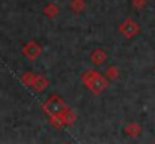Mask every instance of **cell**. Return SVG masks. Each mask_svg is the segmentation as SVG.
Wrapping results in <instances>:
<instances>
[{"label": "cell", "instance_id": "1", "mask_svg": "<svg viewBox=\"0 0 155 144\" xmlns=\"http://www.w3.org/2000/svg\"><path fill=\"white\" fill-rule=\"evenodd\" d=\"M81 81L84 83V86L95 95H101L104 90L108 87V80L107 77H103L100 75L98 72L95 71H87L83 74L81 77Z\"/></svg>", "mask_w": 155, "mask_h": 144}, {"label": "cell", "instance_id": "2", "mask_svg": "<svg viewBox=\"0 0 155 144\" xmlns=\"http://www.w3.org/2000/svg\"><path fill=\"white\" fill-rule=\"evenodd\" d=\"M42 110L45 111V114H48L50 117H59L62 116L66 110H68V105L65 104V101L59 96H51L44 105H42Z\"/></svg>", "mask_w": 155, "mask_h": 144}, {"label": "cell", "instance_id": "3", "mask_svg": "<svg viewBox=\"0 0 155 144\" xmlns=\"http://www.w3.org/2000/svg\"><path fill=\"white\" fill-rule=\"evenodd\" d=\"M139 32H140V26H139L134 20H127V21H124V23L120 24V27H119V33H120L124 38H127V39L134 38Z\"/></svg>", "mask_w": 155, "mask_h": 144}, {"label": "cell", "instance_id": "4", "mask_svg": "<svg viewBox=\"0 0 155 144\" xmlns=\"http://www.w3.org/2000/svg\"><path fill=\"white\" fill-rule=\"evenodd\" d=\"M75 120H77L75 113H74L72 110H69V108H68L62 116H59V117H53L51 123L54 125V126L60 128V126H65V125H74V123H75Z\"/></svg>", "mask_w": 155, "mask_h": 144}, {"label": "cell", "instance_id": "5", "mask_svg": "<svg viewBox=\"0 0 155 144\" xmlns=\"http://www.w3.org/2000/svg\"><path fill=\"white\" fill-rule=\"evenodd\" d=\"M23 54L26 56V57H29L30 60H35L39 54H41V47H39V44H36L35 41H32V42H29L24 50H23Z\"/></svg>", "mask_w": 155, "mask_h": 144}, {"label": "cell", "instance_id": "6", "mask_svg": "<svg viewBox=\"0 0 155 144\" xmlns=\"http://www.w3.org/2000/svg\"><path fill=\"white\" fill-rule=\"evenodd\" d=\"M48 86H50V83H48L47 78H44V77H36V75H35V78H33V81H32V84H30V87L35 89L36 92H44Z\"/></svg>", "mask_w": 155, "mask_h": 144}, {"label": "cell", "instance_id": "7", "mask_svg": "<svg viewBox=\"0 0 155 144\" xmlns=\"http://www.w3.org/2000/svg\"><path fill=\"white\" fill-rule=\"evenodd\" d=\"M91 60H92V63L94 65H103L104 62L107 60V53L101 50V48H97V50H94V53L91 54Z\"/></svg>", "mask_w": 155, "mask_h": 144}, {"label": "cell", "instance_id": "8", "mask_svg": "<svg viewBox=\"0 0 155 144\" xmlns=\"http://www.w3.org/2000/svg\"><path fill=\"white\" fill-rule=\"evenodd\" d=\"M125 134L130 135V137H139V135L142 134V126H140L139 123L133 122V123L127 125V128H125Z\"/></svg>", "mask_w": 155, "mask_h": 144}, {"label": "cell", "instance_id": "9", "mask_svg": "<svg viewBox=\"0 0 155 144\" xmlns=\"http://www.w3.org/2000/svg\"><path fill=\"white\" fill-rule=\"evenodd\" d=\"M69 6L75 14H81L86 9V0H71Z\"/></svg>", "mask_w": 155, "mask_h": 144}, {"label": "cell", "instance_id": "10", "mask_svg": "<svg viewBox=\"0 0 155 144\" xmlns=\"http://www.w3.org/2000/svg\"><path fill=\"white\" fill-rule=\"evenodd\" d=\"M44 14L48 17V18H56L59 15V6L54 5V3H48L45 8H44Z\"/></svg>", "mask_w": 155, "mask_h": 144}, {"label": "cell", "instance_id": "11", "mask_svg": "<svg viewBox=\"0 0 155 144\" xmlns=\"http://www.w3.org/2000/svg\"><path fill=\"white\" fill-rule=\"evenodd\" d=\"M105 77H107L108 81H114V80H117V78H119V69H117L116 66H110V68H107V71H105Z\"/></svg>", "mask_w": 155, "mask_h": 144}, {"label": "cell", "instance_id": "12", "mask_svg": "<svg viewBox=\"0 0 155 144\" xmlns=\"http://www.w3.org/2000/svg\"><path fill=\"white\" fill-rule=\"evenodd\" d=\"M146 5H148V0H133V6L136 9H139V11H142L143 8H146Z\"/></svg>", "mask_w": 155, "mask_h": 144}, {"label": "cell", "instance_id": "13", "mask_svg": "<svg viewBox=\"0 0 155 144\" xmlns=\"http://www.w3.org/2000/svg\"><path fill=\"white\" fill-rule=\"evenodd\" d=\"M65 144H66V143H65Z\"/></svg>", "mask_w": 155, "mask_h": 144}]
</instances>
